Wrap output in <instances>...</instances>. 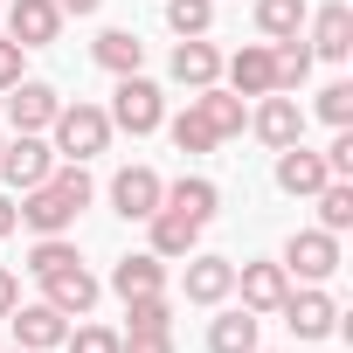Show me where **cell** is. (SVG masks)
Listing matches in <instances>:
<instances>
[{
	"label": "cell",
	"instance_id": "6da1fadb",
	"mask_svg": "<svg viewBox=\"0 0 353 353\" xmlns=\"http://www.w3.org/2000/svg\"><path fill=\"white\" fill-rule=\"evenodd\" d=\"M111 125H118V132H132V139L159 132V125H166V97H159V83H145L139 70H132V77H118V90H111Z\"/></svg>",
	"mask_w": 353,
	"mask_h": 353
},
{
	"label": "cell",
	"instance_id": "7a4b0ae2",
	"mask_svg": "<svg viewBox=\"0 0 353 353\" xmlns=\"http://www.w3.org/2000/svg\"><path fill=\"white\" fill-rule=\"evenodd\" d=\"M49 132H56V152H63V159H97V152L111 145V111H97V104H63Z\"/></svg>",
	"mask_w": 353,
	"mask_h": 353
},
{
	"label": "cell",
	"instance_id": "3957f363",
	"mask_svg": "<svg viewBox=\"0 0 353 353\" xmlns=\"http://www.w3.org/2000/svg\"><path fill=\"white\" fill-rule=\"evenodd\" d=\"M49 166H56V145H42L35 132H14V145H0V181H8L14 194L42 188V181H49Z\"/></svg>",
	"mask_w": 353,
	"mask_h": 353
},
{
	"label": "cell",
	"instance_id": "277c9868",
	"mask_svg": "<svg viewBox=\"0 0 353 353\" xmlns=\"http://www.w3.org/2000/svg\"><path fill=\"white\" fill-rule=\"evenodd\" d=\"M277 312H284V325H291L298 339H332V332H339V305H332L319 284L284 291V305H277Z\"/></svg>",
	"mask_w": 353,
	"mask_h": 353
},
{
	"label": "cell",
	"instance_id": "5b68a950",
	"mask_svg": "<svg viewBox=\"0 0 353 353\" xmlns=\"http://www.w3.org/2000/svg\"><path fill=\"white\" fill-rule=\"evenodd\" d=\"M284 270H298L305 284H325V277L339 270V236H325V229H298V236L284 243Z\"/></svg>",
	"mask_w": 353,
	"mask_h": 353
},
{
	"label": "cell",
	"instance_id": "8992f818",
	"mask_svg": "<svg viewBox=\"0 0 353 353\" xmlns=\"http://www.w3.org/2000/svg\"><path fill=\"white\" fill-rule=\"evenodd\" d=\"M42 298H49L63 319H83V312L104 298V284H97V277L83 270V256H77V263H63V270H49V277H42Z\"/></svg>",
	"mask_w": 353,
	"mask_h": 353
},
{
	"label": "cell",
	"instance_id": "52a82bcc",
	"mask_svg": "<svg viewBox=\"0 0 353 353\" xmlns=\"http://www.w3.org/2000/svg\"><path fill=\"white\" fill-rule=\"evenodd\" d=\"M8 325H14V346H28V353H49V346H63V339H70V319H63L49 298L14 305V312H8Z\"/></svg>",
	"mask_w": 353,
	"mask_h": 353
},
{
	"label": "cell",
	"instance_id": "ba28073f",
	"mask_svg": "<svg viewBox=\"0 0 353 353\" xmlns=\"http://www.w3.org/2000/svg\"><path fill=\"white\" fill-rule=\"evenodd\" d=\"M56 35H63V8H56V0H8V42L49 49Z\"/></svg>",
	"mask_w": 353,
	"mask_h": 353
},
{
	"label": "cell",
	"instance_id": "9c48e42d",
	"mask_svg": "<svg viewBox=\"0 0 353 353\" xmlns=\"http://www.w3.org/2000/svg\"><path fill=\"white\" fill-rule=\"evenodd\" d=\"M250 132H256L263 145H277V152H284V145H298V139H305V111H298V97L270 90V97L250 111Z\"/></svg>",
	"mask_w": 353,
	"mask_h": 353
},
{
	"label": "cell",
	"instance_id": "30bf717a",
	"mask_svg": "<svg viewBox=\"0 0 353 353\" xmlns=\"http://www.w3.org/2000/svg\"><path fill=\"white\" fill-rule=\"evenodd\" d=\"M159 201H166V181H159L152 166H125L118 181H111V208H118L125 222H145Z\"/></svg>",
	"mask_w": 353,
	"mask_h": 353
},
{
	"label": "cell",
	"instance_id": "8fae6325",
	"mask_svg": "<svg viewBox=\"0 0 353 353\" xmlns=\"http://www.w3.org/2000/svg\"><path fill=\"white\" fill-rule=\"evenodd\" d=\"M56 111H63V97H56L49 83H35V77H21V83L8 90V125H14V132H49Z\"/></svg>",
	"mask_w": 353,
	"mask_h": 353
},
{
	"label": "cell",
	"instance_id": "7c38bea8",
	"mask_svg": "<svg viewBox=\"0 0 353 353\" xmlns=\"http://www.w3.org/2000/svg\"><path fill=\"white\" fill-rule=\"evenodd\" d=\"M325 181H332V166H325V152H305V139L277 152V188H284V194H305V201H312Z\"/></svg>",
	"mask_w": 353,
	"mask_h": 353
},
{
	"label": "cell",
	"instance_id": "4fadbf2b",
	"mask_svg": "<svg viewBox=\"0 0 353 353\" xmlns=\"http://www.w3.org/2000/svg\"><path fill=\"white\" fill-rule=\"evenodd\" d=\"M145 229H152V256H166V263L173 256H194V243H201V222L181 215V208H166V201L145 215Z\"/></svg>",
	"mask_w": 353,
	"mask_h": 353
},
{
	"label": "cell",
	"instance_id": "5bb4252c",
	"mask_svg": "<svg viewBox=\"0 0 353 353\" xmlns=\"http://www.w3.org/2000/svg\"><path fill=\"white\" fill-rule=\"evenodd\" d=\"M229 90H236V97H270V90H277V63H270L263 42H243V49L229 56Z\"/></svg>",
	"mask_w": 353,
	"mask_h": 353
},
{
	"label": "cell",
	"instance_id": "9a60e30c",
	"mask_svg": "<svg viewBox=\"0 0 353 353\" xmlns=\"http://www.w3.org/2000/svg\"><path fill=\"white\" fill-rule=\"evenodd\" d=\"M236 291H243V305L263 319V312H277V305H284L291 270H284V263H243V270H236Z\"/></svg>",
	"mask_w": 353,
	"mask_h": 353
},
{
	"label": "cell",
	"instance_id": "2e32d148",
	"mask_svg": "<svg viewBox=\"0 0 353 353\" xmlns=\"http://www.w3.org/2000/svg\"><path fill=\"white\" fill-rule=\"evenodd\" d=\"M312 56H325V63H346V56H353V8H346V0H325V8H319V21H312Z\"/></svg>",
	"mask_w": 353,
	"mask_h": 353
},
{
	"label": "cell",
	"instance_id": "e0dca14e",
	"mask_svg": "<svg viewBox=\"0 0 353 353\" xmlns=\"http://www.w3.org/2000/svg\"><path fill=\"white\" fill-rule=\"evenodd\" d=\"M229 291H236L229 256H188V305H222Z\"/></svg>",
	"mask_w": 353,
	"mask_h": 353
},
{
	"label": "cell",
	"instance_id": "ac0fdd59",
	"mask_svg": "<svg viewBox=\"0 0 353 353\" xmlns=\"http://www.w3.org/2000/svg\"><path fill=\"white\" fill-rule=\"evenodd\" d=\"M215 77H222V56H215V42H201V35H181V49H173V83L208 90Z\"/></svg>",
	"mask_w": 353,
	"mask_h": 353
},
{
	"label": "cell",
	"instance_id": "d6986e66",
	"mask_svg": "<svg viewBox=\"0 0 353 353\" xmlns=\"http://www.w3.org/2000/svg\"><path fill=\"white\" fill-rule=\"evenodd\" d=\"M111 291H118V298L166 291V256H152V250H139V256H118V270H111Z\"/></svg>",
	"mask_w": 353,
	"mask_h": 353
},
{
	"label": "cell",
	"instance_id": "ffe728a7",
	"mask_svg": "<svg viewBox=\"0 0 353 353\" xmlns=\"http://www.w3.org/2000/svg\"><path fill=\"white\" fill-rule=\"evenodd\" d=\"M194 111L208 118V132H215V139H236V132L250 125V111H243V97H236V90H222V83H208V90H194Z\"/></svg>",
	"mask_w": 353,
	"mask_h": 353
},
{
	"label": "cell",
	"instance_id": "44dd1931",
	"mask_svg": "<svg viewBox=\"0 0 353 353\" xmlns=\"http://www.w3.org/2000/svg\"><path fill=\"white\" fill-rule=\"evenodd\" d=\"M90 56H97V70H111V77H132V70L145 63V42H139L132 28H104V35L90 42Z\"/></svg>",
	"mask_w": 353,
	"mask_h": 353
},
{
	"label": "cell",
	"instance_id": "7402d4cb",
	"mask_svg": "<svg viewBox=\"0 0 353 353\" xmlns=\"http://www.w3.org/2000/svg\"><path fill=\"white\" fill-rule=\"evenodd\" d=\"M208 353H256V312H250V305L222 312V319L208 325Z\"/></svg>",
	"mask_w": 353,
	"mask_h": 353
},
{
	"label": "cell",
	"instance_id": "603a6c76",
	"mask_svg": "<svg viewBox=\"0 0 353 353\" xmlns=\"http://www.w3.org/2000/svg\"><path fill=\"white\" fill-rule=\"evenodd\" d=\"M166 208H181V215H194L208 229V215L222 208V194H215V181H201V173H181V181L166 188Z\"/></svg>",
	"mask_w": 353,
	"mask_h": 353
},
{
	"label": "cell",
	"instance_id": "cb8c5ba5",
	"mask_svg": "<svg viewBox=\"0 0 353 353\" xmlns=\"http://www.w3.org/2000/svg\"><path fill=\"white\" fill-rule=\"evenodd\" d=\"M312 201H319V229L325 236H346L353 229V181H325Z\"/></svg>",
	"mask_w": 353,
	"mask_h": 353
},
{
	"label": "cell",
	"instance_id": "d4e9b609",
	"mask_svg": "<svg viewBox=\"0 0 353 353\" xmlns=\"http://www.w3.org/2000/svg\"><path fill=\"white\" fill-rule=\"evenodd\" d=\"M305 0H256V28L270 35V42H284V35H305Z\"/></svg>",
	"mask_w": 353,
	"mask_h": 353
},
{
	"label": "cell",
	"instance_id": "484cf974",
	"mask_svg": "<svg viewBox=\"0 0 353 353\" xmlns=\"http://www.w3.org/2000/svg\"><path fill=\"white\" fill-rule=\"evenodd\" d=\"M270 63H277V90H298V83L312 77V42H305V35H284V42L270 49Z\"/></svg>",
	"mask_w": 353,
	"mask_h": 353
},
{
	"label": "cell",
	"instance_id": "4316f807",
	"mask_svg": "<svg viewBox=\"0 0 353 353\" xmlns=\"http://www.w3.org/2000/svg\"><path fill=\"white\" fill-rule=\"evenodd\" d=\"M125 332H173V298L166 291H145V298H125Z\"/></svg>",
	"mask_w": 353,
	"mask_h": 353
},
{
	"label": "cell",
	"instance_id": "83f0119b",
	"mask_svg": "<svg viewBox=\"0 0 353 353\" xmlns=\"http://www.w3.org/2000/svg\"><path fill=\"white\" fill-rule=\"evenodd\" d=\"M166 132H173V145H181V152H215V145H222V139H215V132H208V118H201V111H194V104H188V111H181V118H173V125H166Z\"/></svg>",
	"mask_w": 353,
	"mask_h": 353
},
{
	"label": "cell",
	"instance_id": "f1b7e54d",
	"mask_svg": "<svg viewBox=\"0 0 353 353\" xmlns=\"http://www.w3.org/2000/svg\"><path fill=\"white\" fill-rule=\"evenodd\" d=\"M166 21H173V35H208L215 28V0H166Z\"/></svg>",
	"mask_w": 353,
	"mask_h": 353
},
{
	"label": "cell",
	"instance_id": "f546056e",
	"mask_svg": "<svg viewBox=\"0 0 353 353\" xmlns=\"http://www.w3.org/2000/svg\"><path fill=\"white\" fill-rule=\"evenodd\" d=\"M63 263H77V243H63V236H42V243L28 250V270H35V277H49V270H63Z\"/></svg>",
	"mask_w": 353,
	"mask_h": 353
},
{
	"label": "cell",
	"instance_id": "4dcf8cb0",
	"mask_svg": "<svg viewBox=\"0 0 353 353\" xmlns=\"http://www.w3.org/2000/svg\"><path fill=\"white\" fill-rule=\"evenodd\" d=\"M319 118L339 132V125H353V83H325L319 90Z\"/></svg>",
	"mask_w": 353,
	"mask_h": 353
},
{
	"label": "cell",
	"instance_id": "1f68e13d",
	"mask_svg": "<svg viewBox=\"0 0 353 353\" xmlns=\"http://www.w3.org/2000/svg\"><path fill=\"white\" fill-rule=\"evenodd\" d=\"M63 346H70V353H118V332H111V325H70Z\"/></svg>",
	"mask_w": 353,
	"mask_h": 353
},
{
	"label": "cell",
	"instance_id": "d6a6232c",
	"mask_svg": "<svg viewBox=\"0 0 353 353\" xmlns=\"http://www.w3.org/2000/svg\"><path fill=\"white\" fill-rule=\"evenodd\" d=\"M325 166H332V181H346V173H353V125H339V139L325 145Z\"/></svg>",
	"mask_w": 353,
	"mask_h": 353
},
{
	"label": "cell",
	"instance_id": "836d02e7",
	"mask_svg": "<svg viewBox=\"0 0 353 353\" xmlns=\"http://www.w3.org/2000/svg\"><path fill=\"white\" fill-rule=\"evenodd\" d=\"M118 353H173V332H118Z\"/></svg>",
	"mask_w": 353,
	"mask_h": 353
},
{
	"label": "cell",
	"instance_id": "e575fe53",
	"mask_svg": "<svg viewBox=\"0 0 353 353\" xmlns=\"http://www.w3.org/2000/svg\"><path fill=\"white\" fill-rule=\"evenodd\" d=\"M14 83H21V42L0 35V90H14Z\"/></svg>",
	"mask_w": 353,
	"mask_h": 353
},
{
	"label": "cell",
	"instance_id": "d590c367",
	"mask_svg": "<svg viewBox=\"0 0 353 353\" xmlns=\"http://www.w3.org/2000/svg\"><path fill=\"white\" fill-rule=\"evenodd\" d=\"M14 305H21V277H14V270H0V319H8Z\"/></svg>",
	"mask_w": 353,
	"mask_h": 353
},
{
	"label": "cell",
	"instance_id": "8d00e7d4",
	"mask_svg": "<svg viewBox=\"0 0 353 353\" xmlns=\"http://www.w3.org/2000/svg\"><path fill=\"white\" fill-rule=\"evenodd\" d=\"M14 229H21V215H14V201H8V194H0V243H8Z\"/></svg>",
	"mask_w": 353,
	"mask_h": 353
},
{
	"label": "cell",
	"instance_id": "74e56055",
	"mask_svg": "<svg viewBox=\"0 0 353 353\" xmlns=\"http://www.w3.org/2000/svg\"><path fill=\"white\" fill-rule=\"evenodd\" d=\"M56 8H63V14H97L104 0H56Z\"/></svg>",
	"mask_w": 353,
	"mask_h": 353
},
{
	"label": "cell",
	"instance_id": "f35d334b",
	"mask_svg": "<svg viewBox=\"0 0 353 353\" xmlns=\"http://www.w3.org/2000/svg\"><path fill=\"white\" fill-rule=\"evenodd\" d=\"M14 353H28V346H14Z\"/></svg>",
	"mask_w": 353,
	"mask_h": 353
},
{
	"label": "cell",
	"instance_id": "ab89813d",
	"mask_svg": "<svg viewBox=\"0 0 353 353\" xmlns=\"http://www.w3.org/2000/svg\"><path fill=\"white\" fill-rule=\"evenodd\" d=\"M0 8H8V0H0Z\"/></svg>",
	"mask_w": 353,
	"mask_h": 353
},
{
	"label": "cell",
	"instance_id": "60d3db41",
	"mask_svg": "<svg viewBox=\"0 0 353 353\" xmlns=\"http://www.w3.org/2000/svg\"><path fill=\"white\" fill-rule=\"evenodd\" d=\"M0 145H8V139H0Z\"/></svg>",
	"mask_w": 353,
	"mask_h": 353
},
{
	"label": "cell",
	"instance_id": "b9f144b4",
	"mask_svg": "<svg viewBox=\"0 0 353 353\" xmlns=\"http://www.w3.org/2000/svg\"><path fill=\"white\" fill-rule=\"evenodd\" d=\"M256 353H263V346H256Z\"/></svg>",
	"mask_w": 353,
	"mask_h": 353
}]
</instances>
